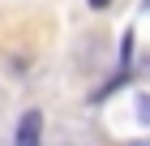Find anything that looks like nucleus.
Returning <instances> with one entry per match:
<instances>
[{
  "label": "nucleus",
  "mask_w": 150,
  "mask_h": 146,
  "mask_svg": "<svg viewBox=\"0 0 150 146\" xmlns=\"http://www.w3.org/2000/svg\"><path fill=\"white\" fill-rule=\"evenodd\" d=\"M43 142V116L39 112H26L17 120V146H39Z\"/></svg>",
  "instance_id": "obj_1"
},
{
  "label": "nucleus",
  "mask_w": 150,
  "mask_h": 146,
  "mask_svg": "<svg viewBox=\"0 0 150 146\" xmlns=\"http://www.w3.org/2000/svg\"><path fill=\"white\" fill-rule=\"evenodd\" d=\"M146 9H150V0H146Z\"/></svg>",
  "instance_id": "obj_5"
},
{
  "label": "nucleus",
  "mask_w": 150,
  "mask_h": 146,
  "mask_svg": "<svg viewBox=\"0 0 150 146\" xmlns=\"http://www.w3.org/2000/svg\"><path fill=\"white\" fill-rule=\"evenodd\" d=\"M107 4H112V0H90V9H107Z\"/></svg>",
  "instance_id": "obj_3"
},
{
  "label": "nucleus",
  "mask_w": 150,
  "mask_h": 146,
  "mask_svg": "<svg viewBox=\"0 0 150 146\" xmlns=\"http://www.w3.org/2000/svg\"><path fill=\"white\" fill-rule=\"evenodd\" d=\"M137 120L150 125V90H146V95H137Z\"/></svg>",
  "instance_id": "obj_2"
},
{
  "label": "nucleus",
  "mask_w": 150,
  "mask_h": 146,
  "mask_svg": "<svg viewBox=\"0 0 150 146\" xmlns=\"http://www.w3.org/2000/svg\"><path fill=\"white\" fill-rule=\"evenodd\" d=\"M125 146H150V137H142V142H125Z\"/></svg>",
  "instance_id": "obj_4"
}]
</instances>
